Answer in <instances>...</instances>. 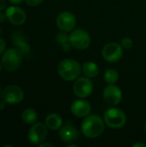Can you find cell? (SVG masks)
I'll list each match as a JSON object with an SVG mask.
<instances>
[{
	"instance_id": "1",
	"label": "cell",
	"mask_w": 146,
	"mask_h": 147,
	"mask_svg": "<svg viewBox=\"0 0 146 147\" xmlns=\"http://www.w3.org/2000/svg\"><path fill=\"white\" fill-rule=\"evenodd\" d=\"M104 120L99 115H88L81 125V131L83 134L90 139L97 138L104 132L105 125Z\"/></svg>"
},
{
	"instance_id": "2",
	"label": "cell",
	"mask_w": 146,
	"mask_h": 147,
	"mask_svg": "<svg viewBox=\"0 0 146 147\" xmlns=\"http://www.w3.org/2000/svg\"><path fill=\"white\" fill-rule=\"evenodd\" d=\"M82 66L77 60L63 59L58 65L59 75L65 81H75L82 73Z\"/></svg>"
},
{
	"instance_id": "3",
	"label": "cell",
	"mask_w": 146,
	"mask_h": 147,
	"mask_svg": "<svg viewBox=\"0 0 146 147\" xmlns=\"http://www.w3.org/2000/svg\"><path fill=\"white\" fill-rule=\"evenodd\" d=\"M22 53L17 48H9L2 57V65L8 71H16L22 63Z\"/></svg>"
},
{
	"instance_id": "4",
	"label": "cell",
	"mask_w": 146,
	"mask_h": 147,
	"mask_svg": "<svg viewBox=\"0 0 146 147\" xmlns=\"http://www.w3.org/2000/svg\"><path fill=\"white\" fill-rule=\"evenodd\" d=\"M103 120L105 124L114 129H119L123 127L126 123V114L119 109H109L106 110L103 115Z\"/></svg>"
},
{
	"instance_id": "5",
	"label": "cell",
	"mask_w": 146,
	"mask_h": 147,
	"mask_svg": "<svg viewBox=\"0 0 146 147\" xmlns=\"http://www.w3.org/2000/svg\"><path fill=\"white\" fill-rule=\"evenodd\" d=\"M90 35L89 34L82 28L72 30L69 36L70 44L76 49L84 50L87 49L90 45Z\"/></svg>"
},
{
	"instance_id": "6",
	"label": "cell",
	"mask_w": 146,
	"mask_h": 147,
	"mask_svg": "<svg viewBox=\"0 0 146 147\" xmlns=\"http://www.w3.org/2000/svg\"><path fill=\"white\" fill-rule=\"evenodd\" d=\"M23 98V90L16 85H8L1 92V99L8 104L20 103Z\"/></svg>"
},
{
	"instance_id": "7",
	"label": "cell",
	"mask_w": 146,
	"mask_h": 147,
	"mask_svg": "<svg viewBox=\"0 0 146 147\" xmlns=\"http://www.w3.org/2000/svg\"><path fill=\"white\" fill-rule=\"evenodd\" d=\"M93 91V83L88 77L78 78L73 84V92L79 98H86Z\"/></svg>"
},
{
	"instance_id": "8",
	"label": "cell",
	"mask_w": 146,
	"mask_h": 147,
	"mask_svg": "<svg viewBox=\"0 0 146 147\" xmlns=\"http://www.w3.org/2000/svg\"><path fill=\"white\" fill-rule=\"evenodd\" d=\"M102 58L109 63L118 62L122 58L123 47L121 45L116 42L108 43L102 48Z\"/></svg>"
},
{
	"instance_id": "9",
	"label": "cell",
	"mask_w": 146,
	"mask_h": 147,
	"mask_svg": "<svg viewBox=\"0 0 146 147\" xmlns=\"http://www.w3.org/2000/svg\"><path fill=\"white\" fill-rule=\"evenodd\" d=\"M47 136V127L43 123L38 122L33 125L28 134V138L30 143L33 145H40L45 141Z\"/></svg>"
},
{
	"instance_id": "10",
	"label": "cell",
	"mask_w": 146,
	"mask_h": 147,
	"mask_svg": "<svg viewBox=\"0 0 146 147\" xmlns=\"http://www.w3.org/2000/svg\"><path fill=\"white\" fill-rule=\"evenodd\" d=\"M58 28L63 32H71L76 27L77 20L75 16L69 11L61 12L56 20Z\"/></svg>"
},
{
	"instance_id": "11",
	"label": "cell",
	"mask_w": 146,
	"mask_h": 147,
	"mask_svg": "<svg viewBox=\"0 0 146 147\" xmlns=\"http://www.w3.org/2000/svg\"><path fill=\"white\" fill-rule=\"evenodd\" d=\"M103 99L109 105H117L122 99V92L118 86L109 84L103 90Z\"/></svg>"
},
{
	"instance_id": "12",
	"label": "cell",
	"mask_w": 146,
	"mask_h": 147,
	"mask_svg": "<svg viewBox=\"0 0 146 147\" xmlns=\"http://www.w3.org/2000/svg\"><path fill=\"white\" fill-rule=\"evenodd\" d=\"M6 18L14 25H22L26 21L25 11L18 6H10L5 11Z\"/></svg>"
},
{
	"instance_id": "13",
	"label": "cell",
	"mask_w": 146,
	"mask_h": 147,
	"mask_svg": "<svg viewBox=\"0 0 146 147\" xmlns=\"http://www.w3.org/2000/svg\"><path fill=\"white\" fill-rule=\"evenodd\" d=\"M71 113L74 116L82 118L88 116L91 112V106L89 102L85 100H77L72 102L71 106Z\"/></svg>"
},
{
	"instance_id": "14",
	"label": "cell",
	"mask_w": 146,
	"mask_h": 147,
	"mask_svg": "<svg viewBox=\"0 0 146 147\" xmlns=\"http://www.w3.org/2000/svg\"><path fill=\"white\" fill-rule=\"evenodd\" d=\"M59 138L63 142L65 143H71L79 138V133L78 130L71 124L67 123L64 127H61L59 133Z\"/></svg>"
},
{
	"instance_id": "15",
	"label": "cell",
	"mask_w": 146,
	"mask_h": 147,
	"mask_svg": "<svg viewBox=\"0 0 146 147\" xmlns=\"http://www.w3.org/2000/svg\"><path fill=\"white\" fill-rule=\"evenodd\" d=\"M45 123L47 128L51 130H59L62 127L63 120L57 114H50L46 116Z\"/></svg>"
},
{
	"instance_id": "16",
	"label": "cell",
	"mask_w": 146,
	"mask_h": 147,
	"mask_svg": "<svg viewBox=\"0 0 146 147\" xmlns=\"http://www.w3.org/2000/svg\"><path fill=\"white\" fill-rule=\"evenodd\" d=\"M13 42L22 53H28L30 51L29 45L21 33H15L13 34Z\"/></svg>"
},
{
	"instance_id": "17",
	"label": "cell",
	"mask_w": 146,
	"mask_h": 147,
	"mask_svg": "<svg viewBox=\"0 0 146 147\" xmlns=\"http://www.w3.org/2000/svg\"><path fill=\"white\" fill-rule=\"evenodd\" d=\"M82 71L86 77L92 78H96L98 75L99 67L97 66L96 63L91 62V61H87L83 63L82 66Z\"/></svg>"
},
{
	"instance_id": "18",
	"label": "cell",
	"mask_w": 146,
	"mask_h": 147,
	"mask_svg": "<svg viewBox=\"0 0 146 147\" xmlns=\"http://www.w3.org/2000/svg\"><path fill=\"white\" fill-rule=\"evenodd\" d=\"M38 119V114L32 109H27L23 110L22 114V120L26 124H33Z\"/></svg>"
},
{
	"instance_id": "19",
	"label": "cell",
	"mask_w": 146,
	"mask_h": 147,
	"mask_svg": "<svg viewBox=\"0 0 146 147\" xmlns=\"http://www.w3.org/2000/svg\"><path fill=\"white\" fill-rule=\"evenodd\" d=\"M104 80L108 84H114L119 80V74L114 69H108L104 74Z\"/></svg>"
},
{
	"instance_id": "20",
	"label": "cell",
	"mask_w": 146,
	"mask_h": 147,
	"mask_svg": "<svg viewBox=\"0 0 146 147\" xmlns=\"http://www.w3.org/2000/svg\"><path fill=\"white\" fill-rule=\"evenodd\" d=\"M56 40H57V41L59 43L63 45V44L67 43L69 41V36L66 34H65V33H59V34H57Z\"/></svg>"
},
{
	"instance_id": "21",
	"label": "cell",
	"mask_w": 146,
	"mask_h": 147,
	"mask_svg": "<svg viewBox=\"0 0 146 147\" xmlns=\"http://www.w3.org/2000/svg\"><path fill=\"white\" fill-rule=\"evenodd\" d=\"M121 46L125 49H130L133 47V40L129 37H125L121 40Z\"/></svg>"
},
{
	"instance_id": "22",
	"label": "cell",
	"mask_w": 146,
	"mask_h": 147,
	"mask_svg": "<svg viewBox=\"0 0 146 147\" xmlns=\"http://www.w3.org/2000/svg\"><path fill=\"white\" fill-rule=\"evenodd\" d=\"M25 2L27 4L30 6H37L41 4L44 2V0H25Z\"/></svg>"
},
{
	"instance_id": "23",
	"label": "cell",
	"mask_w": 146,
	"mask_h": 147,
	"mask_svg": "<svg viewBox=\"0 0 146 147\" xmlns=\"http://www.w3.org/2000/svg\"><path fill=\"white\" fill-rule=\"evenodd\" d=\"M5 47H6V42H5V40L3 39L0 38V54L4 52Z\"/></svg>"
},
{
	"instance_id": "24",
	"label": "cell",
	"mask_w": 146,
	"mask_h": 147,
	"mask_svg": "<svg viewBox=\"0 0 146 147\" xmlns=\"http://www.w3.org/2000/svg\"><path fill=\"white\" fill-rule=\"evenodd\" d=\"M71 45L69 44V43L67 42V43H65V44L62 45V48H63L64 51L68 52V51H70V49H71Z\"/></svg>"
},
{
	"instance_id": "25",
	"label": "cell",
	"mask_w": 146,
	"mask_h": 147,
	"mask_svg": "<svg viewBox=\"0 0 146 147\" xmlns=\"http://www.w3.org/2000/svg\"><path fill=\"white\" fill-rule=\"evenodd\" d=\"M10 3L14 4V5H17V4H20L22 3L23 0H8Z\"/></svg>"
},
{
	"instance_id": "26",
	"label": "cell",
	"mask_w": 146,
	"mask_h": 147,
	"mask_svg": "<svg viewBox=\"0 0 146 147\" xmlns=\"http://www.w3.org/2000/svg\"><path fill=\"white\" fill-rule=\"evenodd\" d=\"M6 6V1L5 0H0V11L3 10Z\"/></svg>"
},
{
	"instance_id": "27",
	"label": "cell",
	"mask_w": 146,
	"mask_h": 147,
	"mask_svg": "<svg viewBox=\"0 0 146 147\" xmlns=\"http://www.w3.org/2000/svg\"><path fill=\"white\" fill-rule=\"evenodd\" d=\"M133 147H145V144L142 143V142H137L135 144H133Z\"/></svg>"
},
{
	"instance_id": "28",
	"label": "cell",
	"mask_w": 146,
	"mask_h": 147,
	"mask_svg": "<svg viewBox=\"0 0 146 147\" xmlns=\"http://www.w3.org/2000/svg\"><path fill=\"white\" fill-rule=\"evenodd\" d=\"M40 147H45V146H49V147H53L54 146L52 144H50V143H41L40 145H39Z\"/></svg>"
},
{
	"instance_id": "29",
	"label": "cell",
	"mask_w": 146,
	"mask_h": 147,
	"mask_svg": "<svg viewBox=\"0 0 146 147\" xmlns=\"http://www.w3.org/2000/svg\"><path fill=\"white\" fill-rule=\"evenodd\" d=\"M5 18H6V16L4 14H3L2 12H0V23L3 22V21L5 20Z\"/></svg>"
},
{
	"instance_id": "30",
	"label": "cell",
	"mask_w": 146,
	"mask_h": 147,
	"mask_svg": "<svg viewBox=\"0 0 146 147\" xmlns=\"http://www.w3.org/2000/svg\"><path fill=\"white\" fill-rule=\"evenodd\" d=\"M5 102L3 101V100H0V110H2V109H3L4 108H5Z\"/></svg>"
},
{
	"instance_id": "31",
	"label": "cell",
	"mask_w": 146,
	"mask_h": 147,
	"mask_svg": "<svg viewBox=\"0 0 146 147\" xmlns=\"http://www.w3.org/2000/svg\"><path fill=\"white\" fill-rule=\"evenodd\" d=\"M78 146L77 145H75V144H70L69 146H68V147H77Z\"/></svg>"
},
{
	"instance_id": "32",
	"label": "cell",
	"mask_w": 146,
	"mask_h": 147,
	"mask_svg": "<svg viewBox=\"0 0 146 147\" xmlns=\"http://www.w3.org/2000/svg\"><path fill=\"white\" fill-rule=\"evenodd\" d=\"M3 146H9V147H11L12 146H10V145H3Z\"/></svg>"
},
{
	"instance_id": "33",
	"label": "cell",
	"mask_w": 146,
	"mask_h": 147,
	"mask_svg": "<svg viewBox=\"0 0 146 147\" xmlns=\"http://www.w3.org/2000/svg\"><path fill=\"white\" fill-rule=\"evenodd\" d=\"M1 68H2V64L0 63V71H1Z\"/></svg>"
},
{
	"instance_id": "34",
	"label": "cell",
	"mask_w": 146,
	"mask_h": 147,
	"mask_svg": "<svg viewBox=\"0 0 146 147\" xmlns=\"http://www.w3.org/2000/svg\"><path fill=\"white\" fill-rule=\"evenodd\" d=\"M1 34H2V29H1V28H0V35H1Z\"/></svg>"
},
{
	"instance_id": "35",
	"label": "cell",
	"mask_w": 146,
	"mask_h": 147,
	"mask_svg": "<svg viewBox=\"0 0 146 147\" xmlns=\"http://www.w3.org/2000/svg\"><path fill=\"white\" fill-rule=\"evenodd\" d=\"M145 131H146V121H145Z\"/></svg>"
},
{
	"instance_id": "36",
	"label": "cell",
	"mask_w": 146,
	"mask_h": 147,
	"mask_svg": "<svg viewBox=\"0 0 146 147\" xmlns=\"http://www.w3.org/2000/svg\"><path fill=\"white\" fill-rule=\"evenodd\" d=\"M0 91H1V88H0Z\"/></svg>"
}]
</instances>
